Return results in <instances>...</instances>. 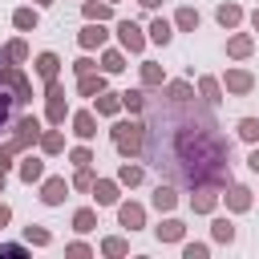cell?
<instances>
[{
  "instance_id": "6",
  "label": "cell",
  "mask_w": 259,
  "mask_h": 259,
  "mask_svg": "<svg viewBox=\"0 0 259 259\" xmlns=\"http://www.w3.org/2000/svg\"><path fill=\"white\" fill-rule=\"evenodd\" d=\"M89 194L97 198V206H117L121 202V182L117 178H93Z\"/></svg>"
},
{
  "instance_id": "38",
  "label": "cell",
  "mask_w": 259,
  "mask_h": 259,
  "mask_svg": "<svg viewBox=\"0 0 259 259\" xmlns=\"http://www.w3.org/2000/svg\"><path fill=\"white\" fill-rule=\"evenodd\" d=\"M121 109L142 113V109H146V93H142V89H125V93H121Z\"/></svg>"
},
{
  "instance_id": "35",
  "label": "cell",
  "mask_w": 259,
  "mask_h": 259,
  "mask_svg": "<svg viewBox=\"0 0 259 259\" xmlns=\"http://www.w3.org/2000/svg\"><path fill=\"white\" fill-rule=\"evenodd\" d=\"M4 61H8V65H24V61H28V45H24L20 36L8 40V45H4Z\"/></svg>"
},
{
  "instance_id": "33",
  "label": "cell",
  "mask_w": 259,
  "mask_h": 259,
  "mask_svg": "<svg viewBox=\"0 0 259 259\" xmlns=\"http://www.w3.org/2000/svg\"><path fill=\"white\" fill-rule=\"evenodd\" d=\"M81 12H85V20H109V16H113V4H105V0H85Z\"/></svg>"
},
{
  "instance_id": "41",
  "label": "cell",
  "mask_w": 259,
  "mask_h": 259,
  "mask_svg": "<svg viewBox=\"0 0 259 259\" xmlns=\"http://www.w3.org/2000/svg\"><path fill=\"white\" fill-rule=\"evenodd\" d=\"M182 255H186V259H206V255H210V247H206V243H186V247H182Z\"/></svg>"
},
{
  "instance_id": "20",
  "label": "cell",
  "mask_w": 259,
  "mask_h": 259,
  "mask_svg": "<svg viewBox=\"0 0 259 259\" xmlns=\"http://www.w3.org/2000/svg\"><path fill=\"white\" fill-rule=\"evenodd\" d=\"M146 40H154V45H170L174 40V24L170 20H150V28H146Z\"/></svg>"
},
{
  "instance_id": "24",
  "label": "cell",
  "mask_w": 259,
  "mask_h": 259,
  "mask_svg": "<svg viewBox=\"0 0 259 259\" xmlns=\"http://www.w3.org/2000/svg\"><path fill=\"white\" fill-rule=\"evenodd\" d=\"M162 89H166V97H170L174 105H186V101L194 97V89H190V81H162Z\"/></svg>"
},
{
  "instance_id": "21",
  "label": "cell",
  "mask_w": 259,
  "mask_h": 259,
  "mask_svg": "<svg viewBox=\"0 0 259 259\" xmlns=\"http://www.w3.org/2000/svg\"><path fill=\"white\" fill-rule=\"evenodd\" d=\"M166 81V69L158 61H142V89H162Z\"/></svg>"
},
{
  "instance_id": "8",
  "label": "cell",
  "mask_w": 259,
  "mask_h": 259,
  "mask_svg": "<svg viewBox=\"0 0 259 259\" xmlns=\"http://www.w3.org/2000/svg\"><path fill=\"white\" fill-rule=\"evenodd\" d=\"M69 190H73V186H69L65 178H57V174H53V178H40V202H45V206H61V202L69 198Z\"/></svg>"
},
{
  "instance_id": "16",
  "label": "cell",
  "mask_w": 259,
  "mask_h": 259,
  "mask_svg": "<svg viewBox=\"0 0 259 259\" xmlns=\"http://www.w3.org/2000/svg\"><path fill=\"white\" fill-rule=\"evenodd\" d=\"M32 69H36V77H45V81H53L57 73H61V57L57 53H36V61H32Z\"/></svg>"
},
{
  "instance_id": "31",
  "label": "cell",
  "mask_w": 259,
  "mask_h": 259,
  "mask_svg": "<svg viewBox=\"0 0 259 259\" xmlns=\"http://www.w3.org/2000/svg\"><path fill=\"white\" fill-rule=\"evenodd\" d=\"M210 239H214V243H235V223L219 214V219L210 223Z\"/></svg>"
},
{
  "instance_id": "10",
  "label": "cell",
  "mask_w": 259,
  "mask_h": 259,
  "mask_svg": "<svg viewBox=\"0 0 259 259\" xmlns=\"http://www.w3.org/2000/svg\"><path fill=\"white\" fill-rule=\"evenodd\" d=\"M117 223L125 231H142L146 227V206L142 202H117Z\"/></svg>"
},
{
  "instance_id": "47",
  "label": "cell",
  "mask_w": 259,
  "mask_h": 259,
  "mask_svg": "<svg viewBox=\"0 0 259 259\" xmlns=\"http://www.w3.org/2000/svg\"><path fill=\"white\" fill-rule=\"evenodd\" d=\"M8 223H12V206H8V202H0V231H4Z\"/></svg>"
},
{
  "instance_id": "48",
  "label": "cell",
  "mask_w": 259,
  "mask_h": 259,
  "mask_svg": "<svg viewBox=\"0 0 259 259\" xmlns=\"http://www.w3.org/2000/svg\"><path fill=\"white\" fill-rule=\"evenodd\" d=\"M247 166H251V170L259 174V142H255V150H251V158H247Z\"/></svg>"
},
{
  "instance_id": "13",
  "label": "cell",
  "mask_w": 259,
  "mask_h": 259,
  "mask_svg": "<svg viewBox=\"0 0 259 259\" xmlns=\"http://www.w3.org/2000/svg\"><path fill=\"white\" fill-rule=\"evenodd\" d=\"M154 235H158V243H182L186 239V223L182 219H162L154 227Z\"/></svg>"
},
{
  "instance_id": "26",
  "label": "cell",
  "mask_w": 259,
  "mask_h": 259,
  "mask_svg": "<svg viewBox=\"0 0 259 259\" xmlns=\"http://www.w3.org/2000/svg\"><path fill=\"white\" fill-rule=\"evenodd\" d=\"M12 24H16L20 32H36V24H40V12H36V8H16V12H12Z\"/></svg>"
},
{
  "instance_id": "2",
  "label": "cell",
  "mask_w": 259,
  "mask_h": 259,
  "mask_svg": "<svg viewBox=\"0 0 259 259\" xmlns=\"http://www.w3.org/2000/svg\"><path fill=\"white\" fill-rule=\"evenodd\" d=\"M36 138H40V121H36V113H28V117H20V121L12 125V138L4 142V150L24 154V150H32V146H36Z\"/></svg>"
},
{
  "instance_id": "28",
  "label": "cell",
  "mask_w": 259,
  "mask_h": 259,
  "mask_svg": "<svg viewBox=\"0 0 259 259\" xmlns=\"http://www.w3.org/2000/svg\"><path fill=\"white\" fill-rule=\"evenodd\" d=\"M121 69H125V53L121 49H105L101 53V73L109 77V73H121Z\"/></svg>"
},
{
  "instance_id": "34",
  "label": "cell",
  "mask_w": 259,
  "mask_h": 259,
  "mask_svg": "<svg viewBox=\"0 0 259 259\" xmlns=\"http://www.w3.org/2000/svg\"><path fill=\"white\" fill-rule=\"evenodd\" d=\"M174 28L194 32V28H198V8H190V4H186V8H178V12H174Z\"/></svg>"
},
{
  "instance_id": "22",
  "label": "cell",
  "mask_w": 259,
  "mask_h": 259,
  "mask_svg": "<svg viewBox=\"0 0 259 259\" xmlns=\"http://www.w3.org/2000/svg\"><path fill=\"white\" fill-rule=\"evenodd\" d=\"M174 206H178V190H174L170 182H166V186L158 182V190H154V210H162V214H170Z\"/></svg>"
},
{
  "instance_id": "32",
  "label": "cell",
  "mask_w": 259,
  "mask_h": 259,
  "mask_svg": "<svg viewBox=\"0 0 259 259\" xmlns=\"http://www.w3.org/2000/svg\"><path fill=\"white\" fill-rule=\"evenodd\" d=\"M24 243H28V247H49V243H53V231L28 223V227H24Z\"/></svg>"
},
{
  "instance_id": "44",
  "label": "cell",
  "mask_w": 259,
  "mask_h": 259,
  "mask_svg": "<svg viewBox=\"0 0 259 259\" xmlns=\"http://www.w3.org/2000/svg\"><path fill=\"white\" fill-rule=\"evenodd\" d=\"M12 158H16V154H12V150H4V146H0V174H8V170H12V166H16V162H12Z\"/></svg>"
},
{
  "instance_id": "15",
  "label": "cell",
  "mask_w": 259,
  "mask_h": 259,
  "mask_svg": "<svg viewBox=\"0 0 259 259\" xmlns=\"http://www.w3.org/2000/svg\"><path fill=\"white\" fill-rule=\"evenodd\" d=\"M49 105H45V121L49 125H65V117H69V101H65V93H53V97H45Z\"/></svg>"
},
{
  "instance_id": "50",
  "label": "cell",
  "mask_w": 259,
  "mask_h": 259,
  "mask_svg": "<svg viewBox=\"0 0 259 259\" xmlns=\"http://www.w3.org/2000/svg\"><path fill=\"white\" fill-rule=\"evenodd\" d=\"M251 28H255V32H259V8H255V12H251Z\"/></svg>"
},
{
  "instance_id": "43",
  "label": "cell",
  "mask_w": 259,
  "mask_h": 259,
  "mask_svg": "<svg viewBox=\"0 0 259 259\" xmlns=\"http://www.w3.org/2000/svg\"><path fill=\"white\" fill-rule=\"evenodd\" d=\"M65 255H73V259H85V255H93V247H89V243H69V247H65Z\"/></svg>"
},
{
  "instance_id": "1",
  "label": "cell",
  "mask_w": 259,
  "mask_h": 259,
  "mask_svg": "<svg viewBox=\"0 0 259 259\" xmlns=\"http://www.w3.org/2000/svg\"><path fill=\"white\" fill-rule=\"evenodd\" d=\"M109 138H113V150L121 158H142L146 154V121H113L109 125Z\"/></svg>"
},
{
  "instance_id": "27",
  "label": "cell",
  "mask_w": 259,
  "mask_h": 259,
  "mask_svg": "<svg viewBox=\"0 0 259 259\" xmlns=\"http://www.w3.org/2000/svg\"><path fill=\"white\" fill-rule=\"evenodd\" d=\"M36 146H40V154H61V150H65V134H61V130H45V134L36 138Z\"/></svg>"
},
{
  "instance_id": "4",
  "label": "cell",
  "mask_w": 259,
  "mask_h": 259,
  "mask_svg": "<svg viewBox=\"0 0 259 259\" xmlns=\"http://www.w3.org/2000/svg\"><path fill=\"white\" fill-rule=\"evenodd\" d=\"M214 206H219V186H210V182H194L190 210H194V214H214Z\"/></svg>"
},
{
  "instance_id": "25",
  "label": "cell",
  "mask_w": 259,
  "mask_h": 259,
  "mask_svg": "<svg viewBox=\"0 0 259 259\" xmlns=\"http://www.w3.org/2000/svg\"><path fill=\"white\" fill-rule=\"evenodd\" d=\"M73 231H81V235L97 231V210H93V206H77V210H73Z\"/></svg>"
},
{
  "instance_id": "30",
  "label": "cell",
  "mask_w": 259,
  "mask_h": 259,
  "mask_svg": "<svg viewBox=\"0 0 259 259\" xmlns=\"http://www.w3.org/2000/svg\"><path fill=\"white\" fill-rule=\"evenodd\" d=\"M142 178H146V170L138 162H121V170H117V182L121 186H142Z\"/></svg>"
},
{
  "instance_id": "40",
  "label": "cell",
  "mask_w": 259,
  "mask_h": 259,
  "mask_svg": "<svg viewBox=\"0 0 259 259\" xmlns=\"http://www.w3.org/2000/svg\"><path fill=\"white\" fill-rule=\"evenodd\" d=\"M69 162H73V166H93V150H89V146H73V150H69Z\"/></svg>"
},
{
  "instance_id": "42",
  "label": "cell",
  "mask_w": 259,
  "mask_h": 259,
  "mask_svg": "<svg viewBox=\"0 0 259 259\" xmlns=\"http://www.w3.org/2000/svg\"><path fill=\"white\" fill-rule=\"evenodd\" d=\"M93 69H97L93 57H77V61H73V73H77V77H85V73H93Z\"/></svg>"
},
{
  "instance_id": "53",
  "label": "cell",
  "mask_w": 259,
  "mask_h": 259,
  "mask_svg": "<svg viewBox=\"0 0 259 259\" xmlns=\"http://www.w3.org/2000/svg\"><path fill=\"white\" fill-rule=\"evenodd\" d=\"M105 4H117V0H105Z\"/></svg>"
},
{
  "instance_id": "49",
  "label": "cell",
  "mask_w": 259,
  "mask_h": 259,
  "mask_svg": "<svg viewBox=\"0 0 259 259\" xmlns=\"http://www.w3.org/2000/svg\"><path fill=\"white\" fill-rule=\"evenodd\" d=\"M142 8H162V0H138Z\"/></svg>"
},
{
  "instance_id": "29",
  "label": "cell",
  "mask_w": 259,
  "mask_h": 259,
  "mask_svg": "<svg viewBox=\"0 0 259 259\" xmlns=\"http://www.w3.org/2000/svg\"><path fill=\"white\" fill-rule=\"evenodd\" d=\"M198 93H202V101L219 105V101H223V81H214V77H198Z\"/></svg>"
},
{
  "instance_id": "45",
  "label": "cell",
  "mask_w": 259,
  "mask_h": 259,
  "mask_svg": "<svg viewBox=\"0 0 259 259\" xmlns=\"http://www.w3.org/2000/svg\"><path fill=\"white\" fill-rule=\"evenodd\" d=\"M12 105H16V101H12L8 93H0V125L8 121V113H12Z\"/></svg>"
},
{
  "instance_id": "7",
  "label": "cell",
  "mask_w": 259,
  "mask_h": 259,
  "mask_svg": "<svg viewBox=\"0 0 259 259\" xmlns=\"http://www.w3.org/2000/svg\"><path fill=\"white\" fill-rule=\"evenodd\" d=\"M223 85H227V93L247 97V93L255 89V73H251V69H227V73H223Z\"/></svg>"
},
{
  "instance_id": "9",
  "label": "cell",
  "mask_w": 259,
  "mask_h": 259,
  "mask_svg": "<svg viewBox=\"0 0 259 259\" xmlns=\"http://www.w3.org/2000/svg\"><path fill=\"white\" fill-rule=\"evenodd\" d=\"M109 40V32H105V20H89L81 32H77V45L85 49V53H93V49H101Z\"/></svg>"
},
{
  "instance_id": "19",
  "label": "cell",
  "mask_w": 259,
  "mask_h": 259,
  "mask_svg": "<svg viewBox=\"0 0 259 259\" xmlns=\"http://www.w3.org/2000/svg\"><path fill=\"white\" fill-rule=\"evenodd\" d=\"M16 174H20V182H28V186H32V182H40V178H45V162L28 154V158H20V166H16Z\"/></svg>"
},
{
  "instance_id": "46",
  "label": "cell",
  "mask_w": 259,
  "mask_h": 259,
  "mask_svg": "<svg viewBox=\"0 0 259 259\" xmlns=\"http://www.w3.org/2000/svg\"><path fill=\"white\" fill-rule=\"evenodd\" d=\"M0 255H24V243H0Z\"/></svg>"
},
{
  "instance_id": "12",
  "label": "cell",
  "mask_w": 259,
  "mask_h": 259,
  "mask_svg": "<svg viewBox=\"0 0 259 259\" xmlns=\"http://www.w3.org/2000/svg\"><path fill=\"white\" fill-rule=\"evenodd\" d=\"M219 198H227V210H231V214L251 210V190H247V186H239V182H231V186H227V194H219Z\"/></svg>"
},
{
  "instance_id": "3",
  "label": "cell",
  "mask_w": 259,
  "mask_h": 259,
  "mask_svg": "<svg viewBox=\"0 0 259 259\" xmlns=\"http://www.w3.org/2000/svg\"><path fill=\"white\" fill-rule=\"evenodd\" d=\"M0 85L12 89V101H16V105H28V101H32V85H28V77L20 73V65L0 69Z\"/></svg>"
},
{
  "instance_id": "18",
  "label": "cell",
  "mask_w": 259,
  "mask_h": 259,
  "mask_svg": "<svg viewBox=\"0 0 259 259\" xmlns=\"http://www.w3.org/2000/svg\"><path fill=\"white\" fill-rule=\"evenodd\" d=\"M77 93L81 97H97V93H105V73H85V77H77Z\"/></svg>"
},
{
  "instance_id": "36",
  "label": "cell",
  "mask_w": 259,
  "mask_h": 259,
  "mask_svg": "<svg viewBox=\"0 0 259 259\" xmlns=\"http://www.w3.org/2000/svg\"><path fill=\"white\" fill-rule=\"evenodd\" d=\"M239 142H247V146H255L259 142V117H239Z\"/></svg>"
},
{
  "instance_id": "17",
  "label": "cell",
  "mask_w": 259,
  "mask_h": 259,
  "mask_svg": "<svg viewBox=\"0 0 259 259\" xmlns=\"http://www.w3.org/2000/svg\"><path fill=\"white\" fill-rule=\"evenodd\" d=\"M93 109H97V117H117L121 113V93H97L93 97Z\"/></svg>"
},
{
  "instance_id": "23",
  "label": "cell",
  "mask_w": 259,
  "mask_h": 259,
  "mask_svg": "<svg viewBox=\"0 0 259 259\" xmlns=\"http://www.w3.org/2000/svg\"><path fill=\"white\" fill-rule=\"evenodd\" d=\"M214 20H219L223 28H239V24H243V8H239V4H219V8H214Z\"/></svg>"
},
{
  "instance_id": "39",
  "label": "cell",
  "mask_w": 259,
  "mask_h": 259,
  "mask_svg": "<svg viewBox=\"0 0 259 259\" xmlns=\"http://www.w3.org/2000/svg\"><path fill=\"white\" fill-rule=\"evenodd\" d=\"M69 186H77V190H89V186H93V166H77V174L69 178Z\"/></svg>"
},
{
  "instance_id": "14",
  "label": "cell",
  "mask_w": 259,
  "mask_h": 259,
  "mask_svg": "<svg viewBox=\"0 0 259 259\" xmlns=\"http://www.w3.org/2000/svg\"><path fill=\"white\" fill-rule=\"evenodd\" d=\"M251 53H255V36H251V32H235V36H227V57L243 61V57H251Z\"/></svg>"
},
{
  "instance_id": "52",
  "label": "cell",
  "mask_w": 259,
  "mask_h": 259,
  "mask_svg": "<svg viewBox=\"0 0 259 259\" xmlns=\"http://www.w3.org/2000/svg\"><path fill=\"white\" fill-rule=\"evenodd\" d=\"M0 194H4V174H0Z\"/></svg>"
},
{
  "instance_id": "11",
  "label": "cell",
  "mask_w": 259,
  "mask_h": 259,
  "mask_svg": "<svg viewBox=\"0 0 259 259\" xmlns=\"http://www.w3.org/2000/svg\"><path fill=\"white\" fill-rule=\"evenodd\" d=\"M73 134H77L81 142H93V138H97V113H93V109H77V113H73Z\"/></svg>"
},
{
  "instance_id": "51",
  "label": "cell",
  "mask_w": 259,
  "mask_h": 259,
  "mask_svg": "<svg viewBox=\"0 0 259 259\" xmlns=\"http://www.w3.org/2000/svg\"><path fill=\"white\" fill-rule=\"evenodd\" d=\"M32 4H36V8H49V4H53V0H32Z\"/></svg>"
},
{
  "instance_id": "37",
  "label": "cell",
  "mask_w": 259,
  "mask_h": 259,
  "mask_svg": "<svg viewBox=\"0 0 259 259\" xmlns=\"http://www.w3.org/2000/svg\"><path fill=\"white\" fill-rule=\"evenodd\" d=\"M130 251V243L121 239V235H109V239H101V255H109V259H121Z\"/></svg>"
},
{
  "instance_id": "5",
  "label": "cell",
  "mask_w": 259,
  "mask_h": 259,
  "mask_svg": "<svg viewBox=\"0 0 259 259\" xmlns=\"http://www.w3.org/2000/svg\"><path fill=\"white\" fill-rule=\"evenodd\" d=\"M117 40H121L125 53H142L146 49V28L134 24V20H117Z\"/></svg>"
}]
</instances>
